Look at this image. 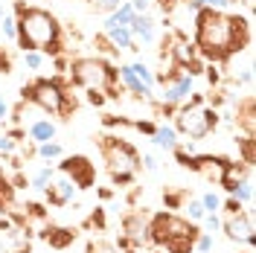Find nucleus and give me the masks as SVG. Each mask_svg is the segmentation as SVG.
I'll list each match as a JSON object with an SVG mask.
<instances>
[{
  "label": "nucleus",
  "mask_w": 256,
  "mask_h": 253,
  "mask_svg": "<svg viewBox=\"0 0 256 253\" xmlns=\"http://www.w3.org/2000/svg\"><path fill=\"white\" fill-rule=\"evenodd\" d=\"M216 126H218V114L216 108L204 105L201 96H192L190 105L175 114V131L184 134L186 140H204L216 131Z\"/></svg>",
  "instance_id": "7"
},
{
  "label": "nucleus",
  "mask_w": 256,
  "mask_h": 253,
  "mask_svg": "<svg viewBox=\"0 0 256 253\" xmlns=\"http://www.w3.org/2000/svg\"><path fill=\"white\" fill-rule=\"evenodd\" d=\"M0 18H3V3H0Z\"/></svg>",
  "instance_id": "45"
},
{
  "label": "nucleus",
  "mask_w": 256,
  "mask_h": 253,
  "mask_svg": "<svg viewBox=\"0 0 256 253\" xmlns=\"http://www.w3.org/2000/svg\"><path fill=\"white\" fill-rule=\"evenodd\" d=\"M9 67H12V62H9V52H6V50H0V70H3V73H9Z\"/></svg>",
  "instance_id": "40"
},
{
  "label": "nucleus",
  "mask_w": 256,
  "mask_h": 253,
  "mask_svg": "<svg viewBox=\"0 0 256 253\" xmlns=\"http://www.w3.org/2000/svg\"><path fill=\"white\" fill-rule=\"evenodd\" d=\"M152 142H154L158 148H166V152H172L175 146H180V140H178V131H175V126H169V122H163V126H154V134H152Z\"/></svg>",
  "instance_id": "18"
},
{
  "label": "nucleus",
  "mask_w": 256,
  "mask_h": 253,
  "mask_svg": "<svg viewBox=\"0 0 256 253\" xmlns=\"http://www.w3.org/2000/svg\"><path fill=\"white\" fill-rule=\"evenodd\" d=\"M128 67L134 70V76H137V79L143 82V84L148 88V90H154V88H158V76L152 73V67H146L143 62H134V64H128Z\"/></svg>",
  "instance_id": "21"
},
{
  "label": "nucleus",
  "mask_w": 256,
  "mask_h": 253,
  "mask_svg": "<svg viewBox=\"0 0 256 253\" xmlns=\"http://www.w3.org/2000/svg\"><path fill=\"white\" fill-rule=\"evenodd\" d=\"M154 253H169V250H163V248H158V250H154Z\"/></svg>",
  "instance_id": "44"
},
{
  "label": "nucleus",
  "mask_w": 256,
  "mask_h": 253,
  "mask_svg": "<svg viewBox=\"0 0 256 253\" xmlns=\"http://www.w3.org/2000/svg\"><path fill=\"white\" fill-rule=\"evenodd\" d=\"M18 18V41L20 50H35V52H58L62 50V24L50 9L41 6H26L15 3Z\"/></svg>",
  "instance_id": "2"
},
{
  "label": "nucleus",
  "mask_w": 256,
  "mask_h": 253,
  "mask_svg": "<svg viewBox=\"0 0 256 253\" xmlns=\"http://www.w3.org/2000/svg\"><path fill=\"white\" fill-rule=\"evenodd\" d=\"M128 30H131L137 44H154L158 41V20L152 15H134V20L128 24Z\"/></svg>",
  "instance_id": "12"
},
{
  "label": "nucleus",
  "mask_w": 256,
  "mask_h": 253,
  "mask_svg": "<svg viewBox=\"0 0 256 253\" xmlns=\"http://www.w3.org/2000/svg\"><path fill=\"white\" fill-rule=\"evenodd\" d=\"M9 114H12V108H9V102L0 96V122H6L9 120Z\"/></svg>",
  "instance_id": "39"
},
{
  "label": "nucleus",
  "mask_w": 256,
  "mask_h": 253,
  "mask_svg": "<svg viewBox=\"0 0 256 253\" xmlns=\"http://www.w3.org/2000/svg\"><path fill=\"white\" fill-rule=\"evenodd\" d=\"M131 6H134V12L137 15H148L152 12V6H154V0H128Z\"/></svg>",
  "instance_id": "35"
},
{
  "label": "nucleus",
  "mask_w": 256,
  "mask_h": 253,
  "mask_svg": "<svg viewBox=\"0 0 256 253\" xmlns=\"http://www.w3.org/2000/svg\"><path fill=\"white\" fill-rule=\"evenodd\" d=\"M120 3H126V0H90V6H96L99 12H114Z\"/></svg>",
  "instance_id": "33"
},
{
  "label": "nucleus",
  "mask_w": 256,
  "mask_h": 253,
  "mask_svg": "<svg viewBox=\"0 0 256 253\" xmlns=\"http://www.w3.org/2000/svg\"><path fill=\"white\" fill-rule=\"evenodd\" d=\"M244 3H248V9H254V0H244Z\"/></svg>",
  "instance_id": "43"
},
{
  "label": "nucleus",
  "mask_w": 256,
  "mask_h": 253,
  "mask_svg": "<svg viewBox=\"0 0 256 253\" xmlns=\"http://www.w3.org/2000/svg\"><path fill=\"white\" fill-rule=\"evenodd\" d=\"M122 233L131 244H146L148 242V222L143 218V212H131L122 218Z\"/></svg>",
  "instance_id": "13"
},
{
  "label": "nucleus",
  "mask_w": 256,
  "mask_h": 253,
  "mask_svg": "<svg viewBox=\"0 0 256 253\" xmlns=\"http://www.w3.org/2000/svg\"><path fill=\"white\" fill-rule=\"evenodd\" d=\"M192 250H198V253H210V250H212V233H198Z\"/></svg>",
  "instance_id": "30"
},
{
  "label": "nucleus",
  "mask_w": 256,
  "mask_h": 253,
  "mask_svg": "<svg viewBox=\"0 0 256 253\" xmlns=\"http://www.w3.org/2000/svg\"><path fill=\"white\" fill-rule=\"evenodd\" d=\"M198 201H201V206H204L207 212H218V210H222V198H218L216 192H204Z\"/></svg>",
  "instance_id": "27"
},
{
  "label": "nucleus",
  "mask_w": 256,
  "mask_h": 253,
  "mask_svg": "<svg viewBox=\"0 0 256 253\" xmlns=\"http://www.w3.org/2000/svg\"><path fill=\"white\" fill-rule=\"evenodd\" d=\"M15 3H26V0H15Z\"/></svg>",
  "instance_id": "46"
},
{
  "label": "nucleus",
  "mask_w": 256,
  "mask_h": 253,
  "mask_svg": "<svg viewBox=\"0 0 256 253\" xmlns=\"http://www.w3.org/2000/svg\"><path fill=\"white\" fill-rule=\"evenodd\" d=\"M192 26H195V50H198V56L212 64H222L227 58H233L250 41L248 18L230 15V12H222V9H198Z\"/></svg>",
  "instance_id": "1"
},
{
  "label": "nucleus",
  "mask_w": 256,
  "mask_h": 253,
  "mask_svg": "<svg viewBox=\"0 0 256 253\" xmlns=\"http://www.w3.org/2000/svg\"><path fill=\"white\" fill-rule=\"evenodd\" d=\"M52 178H56V169H52V166H41L38 172L32 174V180H30V184H32V190H47Z\"/></svg>",
  "instance_id": "25"
},
{
  "label": "nucleus",
  "mask_w": 256,
  "mask_h": 253,
  "mask_svg": "<svg viewBox=\"0 0 256 253\" xmlns=\"http://www.w3.org/2000/svg\"><path fill=\"white\" fill-rule=\"evenodd\" d=\"M41 236L47 238V242L52 244V248H56V250H62V248H67V244L76 238V233H73L70 227H50V230H44Z\"/></svg>",
  "instance_id": "19"
},
{
  "label": "nucleus",
  "mask_w": 256,
  "mask_h": 253,
  "mask_svg": "<svg viewBox=\"0 0 256 253\" xmlns=\"http://www.w3.org/2000/svg\"><path fill=\"white\" fill-rule=\"evenodd\" d=\"M236 116H239V122L244 126V134L254 137V99H244L242 102V111H236Z\"/></svg>",
  "instance_id": "23"
},
{
  "label": "nucleus",
  "mask_w": 256,
  "mask_h": 253,
  "mask_svg": "<svg viewBox=\"0 0 256 253\" xmlns=\"http://www.w3.org/2000/svg\"><path fill=\"white\" fill-rule=\"evenodd\" d=\"M204 9H222V12H227V6L233 3V0H198Z\"/></svg>",
  "instance_id": "36"
},
{
  "label": "nucleus",
  "mask_w": 256,
  "mask_h": 253,
  "mask_svg": "<svg viewBox=\"0 0 256 253\" xmlns=\"http://www.w3.org/2000/svg\"><path fill=\"white\" fill-rule=\"evenodd\" d=\"M254 82V70L250 67H242V73H239V84H250Z\"/></svg>",
  "instance_id": "38"
},
{
  "label": "nucleus",
  "mask_w": 256,
  "mask_h": 253,
  "mask_svg": "<svg viewBox=\"0 0 256 253\" xmlns=\"http://www.w3.org/2000/svg\"><path fill=\"white\" fill-rule=\"evenodd\" d=\"M242 210H244V204H242V201H236L233 195L224 201V212H227V216H233V212H242Z\"/></svg>",
  "instance_id": "37"
},
{
  "label": "nucleus",
  "mask_w": 256,
  "mask_h": 253,
  "mask_svg": "<svg viewBox=\"0 0 256 253\" xmlns=\"http://www.w3.org/2000/svg\"><path fill=\"white\" fill-rule=\"evenodd\" d=\"M102 35L108 38V44H111L116 52H120V50H131V52H137V50H140L128 26H111V30H102Z\"/></svg>",
  "instance_id": "14"
},
{
  "label": "nucleus",
  "mask_w": 256,
  "mask_h": 253,
  "mask_svg": "<svg viewBox=\"0 0 256 253\" xmlns=\"http://www.w3.org/2000/svg\"><path fill=\"white\" fill-rule=\"evenodd\" d=\"M58 134V126L52 120H32L30 122V140L38 146V142H47V140H56Z\"/></svg>",
  "instance_id": "16"
},
{
  "label": "nucleus",
  "mask_w": 256,
  "mask_h": 253,
  "mask_svg": "<svg viewBox=\"0 0 256 253\" xmlns=\"http://www.w3.org/2000/svg\"><path fill=\"white\" fill-rule=\"evenodd\" d=\"M70 79L76 88L82 90H94V94H102L108 99H116V67L99 56H82V58H73L70 62Z\"/></svg>",
  "instance_id": "3"
},
{
  "label": "nucleus",
  "mask_w": 256,
  "mask_h": 253,
  "mask_svg": "<svg viewBox=\"0 0 256 253\" xmlns=\"http://www.w3.org/2000/svg\"><path fill=\"white\" fill-rule=\"evenodd\" d=\"M6 250H9V244H6V242L0 238V253H6Z\"/></svg>",
  "instance_id": "42"
},
{
  "label": "nucleus",
  "mask_w": 256,
  "mask_h": 253,
  "mask_svg": "<svg viewBox=\"0 0 256 253\" xmlns=\"http://www.w3.org/2000/svg\"><path fill=\"white\" fill-rule=\"evenodd\" d=\"M158 84H163V94H160V102L166 111H172L178 105H184L192 94V76L190 73H172L169 79L166 76H158Z\"/></svg>",
  "instance_id": "8"
},
{
  "label": "nucleus",
  "mask_w": 256,
  "mask_h": 253,
  "mask_svg": "<svg viewBox=\"0 0 256 253\" xmlns=\"http://www.w3.org/2000/svg\"><path fill=\"white\" fill-rule=\"evenodd\" d=\"M58 169H62V174H67L73 184H76V190H88V186H94V163L88 158H82V154H73V158H64L62 163H58Z\"/></svg>",
  "instance_id": "10"
},
{
  "label": "nucleus",
  "mask_w": 256,
  "mask_h": 253,
  "mask_svg": "<svg viewBox=\"0 0 256 253\" xmlns=\"http://www.w3.org/2000/svg\"><path fill=\"white\" fill-rule=\"evenodd\" d=\"M0 35H3L9 44L18 41V18H15V12H12V15L3 12V18H0Z\"/></svg>",
  "instance_id": "22"
},
{
  "label": "nucleus",
  "mask_w": 256,
  "mask_h": 253,
  "mask_svg": "<svg viewBox=\"0 0 256 253\" xmlns=\"http://www.w3.org/2000/svg\"><path fill=\"white\" fill-rule=\"evenodd\" d=\"M195 238H198V227L172 212H158L148 224V242H154L169 253H192Z\"/></svg>",
  "instance_id": "4"
},
{
  "label": "nucleus",
  "mask_w": 256,
  "mask_h": 253,
  "mask_svg": "<svg viewBox=\"0 0 256 253\" xmlns=\"http://www.w3.org/2000/svg\"><path fill=\"white\" fill-rule=\"evenodd\" d=\"M35 154H38L41 160H58V158H64V148H62V142L47 140V142H38Z\"/></svg>",
  "instance_id": "20"
},
{
  "label": "nucleus",
  "mask_w": 256,
  "mask_h": 253,
  "mask_svg": "<svg viewBox=\"0 0 256 253\" xmlns=\"http://www.w3.org/2000/svg\"><path fill=\"white\" fill-rule=\"evenodd\" d=\"M88 253H116V248L108 244V242H102V238H90L88 242Z\"/></svg>",
  "instance_id": "29"
},
{
  "label": "nucleus",
  "mask_w": 256,
  "mask_h": 253,
  "mask_svg": "<svg viewBox=\"0 0 256 253\" xmlns=\"http://www.w3.org/2000/svg\"><path fill=\"white\" fill-rule=\"evenodd\" d=\"M204 230L207 233H216V230H222V218H218V212H204Z\"/></svg>",
  "instance_id": "31"
},
{
  "label": "nucleus",
  "mask_w": 256,
  "mask_h": 253,
  "mask_svg": "<svg viewBox=\"0 0 256 253\" xmlns=\"http://www.w3.org/2000/svg\"><path fill=\"white\" fill-rule=\"evenodd\" d=\"M24 102L35 105L41 114L50 116H64L76 108V99H70L67 88L56 79H35L24 88Z\"/></svg>",
  "instance_id": "6"
},
{
  "label": "nucleus",
  "mask_w": 256,
  "mask_h": 253,
  "mask_svg": "<svg viewBox=\"0 0 256 253\" xmlns=\"http://www.w3.org/2000/svg\"><path fill=\"white\" fill-rule=\"evenodd\" d=\"M204 212H207V210L201 206L198 198H190V201H186V216H190V222H201V218H204Z\"/></svg>",
  "instance_id": "28"
},
{
  "label": "nucleus",
  "mask_w": 256,
  "mask_h": 253,
  "mask_svg": "<svg viewBox=\"0 0 256 253\" xmlns=\"http://www.w3.org/2000/svg\"><path fill=\"white\" fill-rule=\"evenodd\" d=\"M99 152L105 160V169L111 174V180L116 186H128L134 184V178L140 174V152L122 137H102L99 140Z\"/></svg>",
  "instance_id": "5"
},
{
  "label": "nucleus",
  "mask_w": 256,
  "mask_h": 253,
  "mask_svg": "<svg viewBox=\"0 0 256 253\" xmlns=\"http://www.w3.org/2000/svg\"><path fill=\"white\" fill-rule=\"evenodd\" d=\"M44 192H47V201L52 206H67L73 201V195H76V184H73L67 174H62V178H52Z\"/></svg>",
  "instance_id": "11"
},
{
  "label": "nucleus",
  "mask_w": 256,
  "mask_h": 253,
  "mask_svg": "<svg viewBox=\"0 0 256 253\" xmlns=\"http://www.w3.org/2000/svg\"><path fill=\"white\" fill-rule=\"evenodd\" d=\"M24 67H26L30 73H38V70L44 67V56L35 52V50H26V52H24Z\"/></svg>",
  "instance_id": "26"
},
{
  "label": "nucleus",
  "mask_w": 256,
  "mask_h": 253,
  "mask_svg": "<svg viewBox=\"0 0 256 253\" xmlns=\"http://www.w3.org/2000/svg\"><path fill=\"white\" fill-rule=\"evenodd\" d=\"M88 102H90V105H102V102H105V96H102V94H94V90H88Z\"/></svg>",
  "instance_id": "41"
},
{
  "label": "nucleus",
  "mask_w": 256,
  "mask_h": 253,
  "mask_svg": "<svg viewBox=\"0 0 256 253\" xmlns=\"http://www.w3.org/2000/svg\"><path fill=\"white\" fill-rule=\"evenodd\" d=\"M244 253H250V250H244Z\"/></svg>",
  "instance_id": "47"
},
{
  "label": "nucleus",
  "mask_w": 256,
  "mask_h": 253,
  "mask_svg": "<svg viewBox=\"0 0 256 253\" xmlns=\"http://www.w3.org/2000/svg\"><path fill=\"white\" fill-rule=\"evenodd\" d=\"M116 79H120V84H122V88H128L131 94L137 96V99H152V90H148V88H146L137 76H134V70H131L128 64L116 67Z\"/></svg>",
  "instance_id": "15"
},
{
  "label": "nucleus",
  "mask_w": 256,
  "mask_h": 253,
  "mask_svg": "<svg viewBox=\"0 0 256 253\" xmlns=\"http://www.w3.org/2000/svg\"><path fill=\"white\" fill-rule=\"evenodd\" d=\"M15 152H18V142L9 134H0V154H15Z\"/></svg>",
  "instance_id": "32"
},
{
  "label": "nucleus",
  "mask_w": 256,
  "mask_h": 253,
  "mask_svg": "<svg viewBox=\"0 0 256 253\" xmlns=\"http://www.w3.org/2000/svg\"><path fill=\"white\" fill-rule=\"evenodd\" d=\"M230 195H233L236 201H242V204H250V201H254V184H250V178H242L239 184L230 190Z\"/></svg>",
  "instance_id": "24"
},
{
  "label": "nucleus",
  "mask_w": 256,
  "mask_h": 253,
  "mask_svg": "<svg viewBox=\"0 0 256 253\" xmlns=\"http://www.w3.org/2000/svg\"><path fill=\"white\" fill-rule=\"evenodd\" d=\"M140 169H146V172H158L160 160L154 158V154H143V158H140Z\"/></svg>",
  "instance_id": "34"
},
{
  "label": "nucleus",
  "mask_w": 256,
  "mask_h": 253,
  "mask_svg": "<svg viewBox=\"0 0 256 253\" xmlns=\"http://www.w3.org/2000/svg\"><path fill=\"white\" fill-rule=\"evenodd\" d=\"M134 15H137V12H134V6L126 0V3H120L114 12H108L105 24H102V30H111V26H128V24L134 20Z\"/></svg>",
  "instance_id": "17"
},
{
  "label": "nucleus",
  "mask_w": 256,
  "mask_h": 253,
  "mask_svg": "<svg viewBox=\"0 0 256 253\" xmlns=\"http://www.w3.org/2000/svg\"><path fill=\"white\" fill-rule=\"evenodd\" d=\"M222 230L227 233V238H230V242H244L248 248H254V244H256L254 218H250V212H248V210L227 216V218L222 222Z\"/></svg>",
  "instance_id": "9"
}]
</instances>
